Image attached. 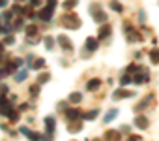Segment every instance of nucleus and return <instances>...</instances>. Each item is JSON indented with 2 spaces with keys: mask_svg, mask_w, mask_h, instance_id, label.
I'll return each instance as SVG.
<instances>
[{
  "mask_svg": "<svg viewBox=\"0 0 159 141\" xmlns=\"http://www.w3.org/2000/svg\"><path fill=\"white\" fill-rule=\"evenodd\" d=\"M8 94V87L6 85H0V96H6Z\"/></svg>",
  "mask_w": 159,
  "mask_h": 141,
  "instance_id": "f704fd0d",
  "label": "nucleus"
},
{
  "mask_svg": "<svg viewBox=\"0 0 159 141\" xmlns=\"http://www.w3.org/2000/svg\"><path fill=\"white\" fill-rule=\"evenodd\" d=\"M146 21V13H144V10H140L139 12V23H144Z\"/></svg>",
  "mask_w": 159,
  "mask_h": 141,
  "instance_id": "473e14b6",
  "label": "nucleus"
},
{
  "mask_svg": "<svg viewBox=\"0 0 159 141\" xmlns=\"http://www.w3.org/2000/svg\"><path fill=\"white\" fill-rule=\"evenodd\" d=\"M129 139H133V141H139V139H142L140 135H129Z\"/></svg>",
  "mask_w": 159,
  "mask_h": 141,
  "instance_id": "ea45409f",
  "label": "nucleus"
},
{
  "mask_svg": "<svg viewBox=\"0 0 159 141\" xmlns=\"http://www.w3.org/2000/svg\"><path fill=\"white\" fill-rule=\"evenodd\" d=\"M111 10H114V12L120 13V12H124V6L118 2V0H111Z\"/></svg>",
  "mask_w": 159,
  "mask_h": 141,
  "instance_id": "a878e982",
  "label": "nucleus"
},
{
  "mask_svg": "<svg viewBox=\"0 0 159 141\" xmlns=\"http://www.w3.org/2000/svg\"><path fill=\"white\" fill-rule=\"evenodd\" d=\"M83 117V113L81 111H79V109H66V119L67 120H77V119H81Z\"/></svg>",
  "mask_w": 159,
  "mask_h": 141,
  "instance_id": "f8f14e48",
  "label": "nucleus"
},
{
  "mask_svg": "<svg viewBox=\"0 0 159 141\" xmlns=\"http://www.w3.org/2000/svg\"><path fill=\"white\" fill-rule=\"evenodd\" d=\"M133 124H135L139 130H146V128H148V119H146L144 115H137L135 120H133Z\"/></svg>",
  "mask_w": 159,
  "mask_h": 141,
  "instance_id": "9b49d317",
  "label": "nucleus"
},
{
  "mask_svg": "<svg viewBox=\"0 0 159 141\" xmlns=\"http://www.w3.org/2000/svg\"><path fill=\"white\" fill-rule=\"evenodd\" d=\"M56 41L60 43V47H62L66 53H71V51H73V43L69 41V38H67V36L60 34V36H56Z\"/></svg>",
  "mask_w": 159,
  "mask_h": 141,
  "instance_id": "423d86ee",
  "label": "nucleus"
},
{
  "mask_svg": "<svg viewBox=\"0 0 159 141\" xmlns=\"http://www.w3.org/2000/svg\"><path fill=\"white\" fill-rule=\"evenodd\" d=\"M98 115H99V109H92V111H88V113H84L83 117H84V119H88V120H92V119H96Z\"/></svg>",
  "mask_w": 159,
  "mask_h": 141,
  "instance_id": "c756f323",
  "label": "nucleus"
},
{
  "mask_svg": "<svg viewBox=\"0 0 159 141\" xmlns=\"http://www.w3.org/2000/svg\"><path fill=\"white\" fill-rule=\"evenodd\" d=\"M45 135L49 137V139H52L54 137V124H56V119L52 117V115H49V117H45Z\"/></svg>",
  "mask_w": 159,
  "mask_h": 141,
  "instance_id": "39448f33",
  "label": "nucleus"
},
{
  "mask_svg": "<svg viewBox=\"0 0 159 141\" xmlns=\"http://www.w3.org/2000/svg\"><path fill=\"white\" fill-rule=\"evenodd\" d=\"M30 94H32V96H38V94H39V83L30 87Z\"/></svg>",
  "mask_w": 159,
  "mask_h": 141,
  "instance_id": "7c9ffc66",
  "label": "nucleus"
},
{
  "mask_svg": "<svg viewBox=\"0 0 159 141\" xmlns=\"http://www.w3.org/2000/svg\"><path fill=\"white\" fill-rule=\"evenodd\" d=\"M81 128H83V126L79 124V122H71V124L67 126V132H69V134H77V132H81Z\"/></svg>",
  "mask_w": 159,
  "mask_h": 141,
  "instance_id": "b1692460",
  "label": "nucleus"
},
{
  "mask_svg": "<svg viewBox=\"0 0 159 141\" xmlns=\"http://www.w3.org/2000/svg\"><path fill=\"white\" fill-rule=\"evenodd\" d=\"M4 51V43H0V53H2Z\"/></svg>",
  "mask_w": 159,
  "mask_h": 141,
  "instance_id": "a19ab883",
  "label": "nucleus"
},
{
  "mask_svg": "<svg viewBox=\"0 0 159 141\" xmlns=\"http://www.w3.org/2000/svg\"><path fill=\"white\" fill-rule=\"evenodd\" d=\"M17 119H19V115H17V113H15V111H13V113H11V115H10V120H17Z\"/></svg>",
  "mask_w": 159,
  "mask_h": 141,
  "instance_id": "4c0bfd02",
  "label": "nucleus"
},
{
  "mask_svg": "<svg viewBox=\"0 0 159 141\" xmlns=\"http://www.w3.org/2000/svg\"><path fill=\"white\" fill-rule=\"evenodd\" d=\"M148 56H150V62H152V64H159V49H157V47L150 49Z\"/></svg>",
  "mask_w": 159,
  "mask_h": 141,
  "instance_id": "dca6fc26",
  "label": "nucleus"
},
{
  "mask_svg": "<svg viewBox=\"0 0 159 141\" xmlns=\"http://www.w3.org/2000/svg\"><path fill=\"white\" fill-rule=\"evenodd\" d=\"M131 81H133V77H131L129 74H125V75H122V77H120V85H122V87H125V85H129Z\"/></svg>",
  "mask_w": 159,
  "mask_h": 141,
  "instance_id": "c85d7f7f",
  "label": "nucleus"
},
{
  "mask_svg": "<svg viewBox=\"0 0 159 141\" xmlns=\"http://www.w3.org/2000/svg\"><path fill=\"white\" fill-rule=\"evenodd\" d=\"M43 41H45V47H47L49 51H52V49H54V38H52V36H45V38H43Z\"/></svg>",
  "mask_w": 159,
  "mask_h": 141,
  "instance_id": "4be33fe9",
  "label": "nucleus"
},
{
  "mask_svg": "<svg viewBox=\"0 0 159 141\" xmlns=\"http://www.w3.org/2000/svg\"><path fill=\"white\" fill-rule=\"evenodd\" d=\"M84 47H86L90 53H94V51L99 47V41H98L96 38H86V41H84Z\"/></svg>",
  "mask_w": 159,
  "mask_h": 141,
  "instance_id": "4468645a",
  "label": "nucleus"
},
{
  "mask_svg": "<svg viewBox=\"0 0 159 141\" xmlns=\"http://www.w3.org/2000/svg\"><path fill=\"white\" fill-rule=\"evenodd\" d=\"M90 13L94 15V21L96 23H99V25H103V23H107V13L101 10V4H98V2H94L92 6H90Z\"/></svg>",
  "mask_w": 159,
  "mask_h": 141,
  "instance_id": "7ed1b4c3",
  "label": "nucleus"
},
{
  "mask_svg": "<svg viewBox=\"0 0 159 141\" xmlns=\"http://www.w3.org/2000/svg\"><path fill=\"white\" fill-rule=\"evenodd\" d=\"M26 109H28V104H21L19 105V111H26Z\"/></svg>",
  "mask_w": 159,
  "mask_h": 141,
  "instance_id": "e433bc0d",
  "label": "nucleus"
},
{
  "mask_svg": "<svg viewBox=\"0 0 159 141\" xmlns=\"http://www.w3.org/2000/svg\"><path fill=\"white\" fill-rule=\"evenodd\" d=\"M60 25L66 27V28H71V30H77L81 27V19H79L75 13H66L60 17Z\"/></svg>",
  "mask_w": 159,
  "mask_h": 141,
  "instance_id": "f257e3e1",
  "label": "nucleus"
},
{
  "mask_svg": "<svg viewBox=\"0 0 159 141\" xmlns=\"http://www.w3.org/2000/svg\"><path fill=\"white\" fill-rule=\"evenodd\" d=\"M4 43H6V45H13V43H15V38H13V36H6Z\"/></svg>",
  "mask_w": 159,
  "mask_h": 141,
  "instance_id": "2f4dec72",
  "label": "nucleus"
},
{
  "mask_svg": "<svg viewBox=\"0 0 159 141\" xmlns=\"http://www.w3.org/2000/svg\"><path fill=\"white\" fill-rule=\"evenodd\" d=\"M49 79H51V74H47V72H45V74H39V75H38V83H39V85H45V83H47Z\"/></svg>",
  "mask_w": 159,
  "mask_h": 141,
  "instance_id": "cd10ccee",
  "label": "nucleus"
},
{
  "mask_svg": "<svg viewBox=\"0 0 159 141\" xmlns=\"http://www.w3.org/2000/svg\"><path fill=\"white\" fill-rule=\"evenodd\" d=\"M19 132H21L23 135L30 137V139H49L47 135H41V134H38V132H32L30 128H25V126H21V128H19Z\"/></svg>",
  "mask_w": 159,
  "mask_h": 141,
  "instance_id": "6e6552de",
  "label": "nucleus"
},
{
  "mask_svg": "<svg viewBox=\"0 0 159 141\" xmlns=\"http://www.w3.org/2000/svg\"><path fill=\"white\" fill-rule=\"evenodd\" d=\"M77 4H79V0H66V2H64L62 6H64V8H66L67 12H69V10H73V8H75Z\"/></svg>",
  "mask_w": 159,
  "mask_h": 141,
  "instance_id": "bb28decb",
  "label": "nucleus"
},
{
  "mask_svg": "<svg viewBox=\"0 0 159 141\" xmlns=\"http://www.w3.org/2000/svg\"><path fill=\"white\" fill-rule=\"evenodd\" d=\"M28 2H30V8H38L41 4V0H28Z\"/></svg>",
  "mask_w": 159,
  "mask_h": 141,
  "instance_id": "72a5a7b5",
  "label": "nucleus"
},
{
  "mask_svg": "<svg viewBox=\"0 0 159 141\" xmlns=\"http://www.w3.org/2000/svg\"><path fill=\"white\" fill-rule=\"evenodd\" d=\"M133 83H135V85L148 83V74H144V72H140V70H139V74H135V75H133Z\"/></svg>",
  "mask_w": 159,
  "mask_h": 141,
  "instance_id": "ddd939ff",
  "label": "nucleus"
},
{
  "mask_svg": "<svg viewBox=\"0 0 159 141\" xmlns=\"http://www.w3.org/2000/svg\"><path fill=\"white\" fill-rule=\"evenodd\" d=\"M111 32H112V27H111L109 23H103V27H99L98 38H99V40H107V38L111 36Z\"/></svg>",
  "mask_w": 159,
  "mask_h": 141,
  "instance_id": "9d476101",
  "label": "nucleus"
},
{
  "mask_svg": "<svg viewBox=\"0 0 159 141\" xmlns=\"http://www.w3.org/2000/svg\"><path fill=\"white\" fill-rule=\"evenodd\" d=\"M25 32H26V36H30V38H34V36L38 34V27H36V25H28V27L25 28Z\"/></svg>",
  "mask_w": 159,
  "mask_h": 141,
  "instance_id": "412c9836",
  "label": "nucleus"
},
{
  "mask_svg": "<svg viewBox=\"0 0 159 141\" xmlns=\"http://www.w3.org/2000/svg\"><path fill=\"white\" fill-rule=\"evenodd\" d=\"M99 87H101V79H98V77H96V79H90V81L86 83V90H90V92L98 90Z\"/></svg>",
  "mask_w": 159,
  "mask_h": 141,
  "instance_id": "2eb2a0df",
  "label": "nucleus"
},
{
  "mask_svg": "<svg viewBox=\"0 0 159 141\" xmlns=\"http://www.w3.org/2000/svg\"><path fill=\"white\" fill-rule=\"evenodd\" d=\"M32 70H41L45 66V58H34V64H30Z\"/></svg>",
  "mask_w": 159,
  "mask_h": 141,
  "instance_id": "5701e85b",
  "label": "nucleus"
},
{
  "mask_svg": "<svg viewBox=\"0 0 159 141\" xmlns=\"http://www.w3.org/2000/svg\"><path fill=\"white\" fill-rule=\"evenodd\" d=\"M13 12H15V13H25V10H23L21 6H13Z\"/></svg>",
  "mask_w": 159,
  "mask_h": 141,
  "instance_id": "c9c22d12",
  "label": "nucleus"
},
{
  "mask_svg": "<svg viewBox=\"0 0 159 141\" xmlns=\"http://www.w3.org/2000/svg\"><path fill=\"white\" fill-rule=\"evenodd\" d=\"M17 2H23V0H17Z\"/></svg>",
  "mask_w": 159,
  "mask_h": 141,
  "instance_id": "79ce46f5",
  "label": "nucleus"
},
{
  "mask_svg": "<svg viewBox=\"0 0 159 141\" xmlns=\"http://www.w3.org/2000/svg\"><path fill=\"white\" fill-rule=\"evenodd\" d=\"M13 113V105H11V100H8L6 96H0V115L4 117H10Z\"/></svg>",
  "mask_w": 159,
  "mask_h": 141,
  "instance_id": "20e7f679",
  "label": "nucleus"
},
{
  "mask_svg": "<svg viewBox=\"0 0 159 141\" xmlns=\"http://www.w3.org/2000/svg\"><path fill=\"white\" fill-rule=\"evenodd\" d=\"M133 96H135V92L125 90V89H118L112 92V100H124V98H133Z\"/></svg>",
  "mask_w": 159,
  "mask_h": 141,
  "instance_id": "1a4fd4ad",
  "label": "nucleus"
},
{
  "mask_svg": "<svg viewBox=\"0 0 159 141\" xmlns=\"http://www.w3.org/2000/svg\"><path fill=\"white\" fill-rule=\"evenodd\" d=\"M8 6V0H0V8H6Z\"/></svg>",
  "mask_w": 159,
  "mask_h": 141,
  "instance_id": "58836bf2",
  "label": "nucleus"
},
{
  "mask_svg": "<svg viewBox=\"0 0 159 141\" xmlns=\"http://www.w3.org/2000/svg\"><path fill=\"white\" fill-rule=\"evenodd\" d=\"M56 0H47V6L39 12V19L41 21H45V23H49L51 19H52V13H54V10H56Z\"/></svg>",
  "mask_w": 159,
  "mask_h": 141,
  "instance_id": "f03ea898",
  "label": "nucleus"
},
{
  "mask_svg": "<svg viewBox=\"0 0 159 141\" xmlns=\"http://www.w3.org/2000/svg\"><path fill=\"white\" fill-rule=\"evenodd\" d=\"M69 104H81V100H83V94L81 92H73V94H69Z\"/></svg>",
  "mask_w": 159,
  "mask_h": 141,
  "instance_id": "aec40b11",
  "label": "nucleus"
},
{
  "mask_svg": "<svg viewBox=\"0 0 159 141\" xmlns=\"http://www.w3.org/2000/svg\"><path fill=\"white\" fill-rule=\"evenodd\" d=\"M103 139H120V132L118 130H107L103 134Z\"/></svg>",
  "mask_w": 159,
  "mask_h": 141,
  "instance_id": "6ab92c4d",
  "label": "nucleus"
},
{
  "mask_svg": "<svg viewBox=\"0 0 159 141\" xmlns=\"http://www.w3.org/2000/svg\"><path fill=\"white\" fill-rule=\"evenodd\" d=\"M124 30H125V34H127V40H129V41H139V40H142V36H139V32H137L133 27H129V23H125V25H124Z\"/></svg>",
  "mask_w": 159,
  "mask_h": 141,
  "instance_id": "0eeeda50",
  "label": "nucleus"
},
{
  "mask_svg": "<svg viewBox=\"0 0 159 141\" xmlns=\"http://www.w3.org/2000/svg\"><path fill=\"white\" fill-rule=\"evenodd\" d=\"M26 77H28V70H26V68L19 70V72L15 74V81H17V83H23V81H25Z\"/></svg>",
  "mask_w": 159,
  "mask_h": 141,
  "instance_id": "f3484780",
  "label": "nucleus"
},
{
  "mask_svg": "<svg viewBox=\"0 0 159 141\" xmlns=\"http://www.w3.org/2000/svg\"><path fill=\"white\" fill-rule=\"evenodd\" d=\"M152 100H153V94H148V96H146V98H144V100H142V102L137 105V107H135V111H142V109H144V107H146V105L152 102Z\"/></svg>",
  "mask_w": 159,
  "mask_h": 141,
  "instance_id": "a211bd4d",
  "label": "nucleus"
},
{
  "mask_svg": "<svg viewBox=\"0 0 159 141\" xmlns=\"http://www.w3.org/2000/svg\"><path fill=\"white\" fill-rule=\"evenodd\" d=\"M116 115H118V109H111V111H109V113L103 117V122H111V120H112Z\"/></svg>",
  "mask_w": 159,
  "mask_h": 141,
  "instance_id": "393cba45",
  "label": "nucleus"
}]
</instances>
